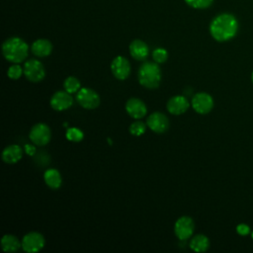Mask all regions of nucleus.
Instances as JSON below:
<instances>
[{
	"label": "nucleus",
	"mask_w": 253,
	"mask_h": 253,
	"mask_svg": "<svg viewBox=\"0 0 253 253\" xmlns=\"http://www.w3.org/2000/svg\"><path fill=\"white\" fill-rule=\"evenodd\" d=\"M50 107L54 110V111H65L67 109H69L72 104H73V98L71 96L70 93H68L67 91H57L55 93H53V95L50 98L49 101Z\"/></svg>",
	"instance_id": "12"
},
{
	"label": "nucleus",
	"mask_w": 253,
	"mask_h": 253,
	"mask_svg": "<svg viewBox=\"0 0 253 253\" xmlns=\"http://www.w3.org/2000/svg\"><path fill=\"white\" fill-rule=\"evenodd\" d=\"M31 49L34 55L38 57H45L51 53L52 44L46 39H39L32 43Z\"/></svg>",
	"instance_id": "17"
},
{
	"label": "nucleus",
	"mask_w": 253,
	"mask_h": 253,
	"mask_svg": "<svg viewBox=\"0 0 253 253\" xmlns=\"http://www.w3.org/2000/svg\"><path fill=\"white\" fill-rule=\"evenodd\" d=\"M195 229V222L192 217L183 215L174 224V233L180 240H187L192 237Z\"/></svg>",
	"instance_id": "9"
},
{
	"label": "nucleus",
	"mask_w": 253,
	"mask_h": 253,
	"mask_svg": "<svg viewBox=\"0 0 253 253\" xmlns=\"http://www.w3.org/2000/svg\"><path fill=\"white\" fill-rule=\"evenodd\" d=\"M76 101L82 108L93 110L100 105L101 98L95 90L88 87H81L76 93Z\"/></svg>",
	"instance_id": "4"
},
{
	"label": "nucleus",
	"mask_w": 253,
	"mask_h": 253,
	"mask_svg": "<svg viewBox=\"0 0 253 253\" xmlns=\"http://www.w3.org/2000/svg\"><path fill=\"white\" fill-rule=\"evenodd\" d=\"M191 105L195 112L201 115H206L212 110L213 99L210 94L206 92H200L193 96L191 100Z\"/></svg>",
	"instance_id": "8"
},
{
	"label": "nucleus",
	"mask_w": 253,
	"mask_h": 253,
	"mask_svg": "<svg viewBox=\"0 0 253 253\" xmlns=\"http://www.w3.org/2000/svg\"><path fill=\"white\" fill-rule=\"evenodd\" d=\"M1 248L4 252L13 253L18 251L22 247V242L13 234H5L1 238Z\"/></svg>",
	"instance_id": "19"
},
{
	"label": "nucleus",
	"mask_w": 253,
	"mask_h": 253,
	"mask_svg": "<svg viewBox=\"0 0 253 253\" xmlns=\"http://www.w3.org/2000/svg\"><path fill=\"white\" fill-rule=\"evenodd\" d=\"M186 4L195 9H206L210 7L213 0H185Z\"/></svg>",
	"instance_id": "26"
},
{
	"label": "nucleus",
	"mask_w": 253,
	"mask_h": 253,
	"mask_svg": "<svg viewBox=\"0 0 253 253\" xmlns=\"http://www.w3.org/2000/svg\"><path fill=\"white\" fill-rule=\"evenodd\" d=\"M65 136L69 141L80 142L84 137V133L81 129H79L77 127H68L66 130Z\"/></svg>",
	"instance_id": "22"
},
{
	"label": "nucleus",
	"mask_w": 253,
	"mask_h": 253,
	"mask_svg": "<svg viewBox=\"0 0 253 253\" xmlns=\"http://www.w3.org/2000/svg\"><path fill=\"white\" fill-rule=\"evenodd\" d=\"M29 137L34 144L38 146H43L49 142L51 137V131L47 125L43 123H39L32 126Z\"/></svg>",
	"instance_id": "7"
},
{
	"label": "nucleus",
	"mask_w": 253,
	"mask_h": 253,
	"mask_svg": "<svg viewBox=\"0 0 253 253\" xmlns=\"http://www.w3.org/2000/svg\"><path fill=\"white\" fill-rule=\"evenodd\" d=\"M146 126H147V125H145L143 122H141L139 120L134 121L129 126V132H130V134H132L134 136H140L145 132Z\"/></svg>",
	"instance_id": "23"
},
{
	"label": "nucleus",
	"mask_w": 253,
	"mask_h": 253,
	"mask_svg": "<svg viewBox=\"0 0 253 253\" xmlns=\"http://www.w3.org/2000/svg\"><path fill=\"white\" fill-rule=\"evenodd\" d=\"M25 152L29 155H34L35 152H36V148L32 144H26L25 145Z\"/></svg>",
	"instance_id": "28"
},
{
	"label": "nucleus",
	"mask_w": 253,
	"mask_h": 253,
	"mask_svg": "<svg viewBox=\"0 0 253 253\" xmlns=\"http://www.w3.org/2000/svg\"><path fill=\"white\" fill-rule=\"evenodd\" d=\"M64 90L70 94L77 93L81 89V83L75 76H68L63 82Z\"/></svg>",
	"instance_id": "21"
},
{
	"label": "nucleus",
	"mask_w": 253,
	"mask_h": 253,
	"mask_svg": "<svg viewBox=\"0 0 253 253\" xmlns=\"http://www.w3.org/2000/svg\"><path fill=\"white\" fill-rule=\"evenodd\" d=\"M129 53L135 60L143 61L149 54V48L143 41L133 40L129 44Z\"/></svg>",
	"instance_id": "15"
},
{
	"label": "nucleus",
	"mask_w": 253,
	"mask_h": 253,
	"mask_svg": "<svg viewBox=\"0 0 253 253\" xmlns=\"http://www.w3.org/2000/svg\"><path fill=\"white\" fill-rule=\"evenodd\" d=\"M23 74H24V68L18 63L12 64L7 70V75L12 80H18Z\"/></svg>",
	"instance_id": "24"
},
{
	"label": "nucleus",
	"mask_w": 253,
	"mask_h": 253,
	"mask_svg": "<svg viewBox=\"0 0 253 253\" xmlns=\"http://www.w3.org/2000/svg\"><path fill=\"white\" fill-rule=\"evenodd\" d=\"M190 248L197 253L206 252L210 247V240L204 234H197L190 240Z\"/></svg>",
	"instance_id": "20"
},
{
	"label": "nucleus",
	"mask_w": 253,
	"mask_h": 253,
	"mask_svg": "<svg viewBox=\"0 0 253 253\" xmlns=\"http://www.w3.org/2000/svg\"><path fill=\"white\" fill-rule=\"evenodd\" d=\"M189 107L190 103L188 99L183 95H176L171 97L166 104L167 111L175 116L184 114L189 109Z\"/></svg>",
	"instance_id": "13"
},
{
	"label": "nucleus",
	"mask_w": 253,
	"mask_h": 253,
	"mask_svg": "<svg viewBox=\"0 0 253 253\" xmlns=\"http://www.w3.org/2000/svg\"><path fill=\"white\" fill-rule=\"evenodd\" d=\"M238 31L236 18L229 13H222L212 19L210 25L211 36L216 42H227L235 37Z\"/></svg>",
	"instance_id": "1"
},
{
	"label": "nucleus",
	"mask_w": 253,
	"mask_h": 253,
	"mask_svg": "<svg viewBox=\"0 0 253 253\" xmlns=\"http://www.w3.org/2000/svg\"><path fill=\"white\" fill-rule=\"evenodd\" d=\"M251 237H252V239H253V231H252V233H251Z\"/></svg>",
	"instance_id": "30"
},
{
	"label": "nucleus",
	"mask_w": 253,
	"mask_h": 253,
	"mask_svg": "<svg viewBox=\"0 0 253 253\" xmlns=\"http://www.w3.org/2000/svg\"><path fill=\"white\" fill-rule=\"evenodd\" d=\"M251 80H252V83H253V72H252V74H251Z\"/></svg>",
	"instance_id": "29"
},
{
	"label": "nucleus",
	"mask_w": 253,
	"mask_h": 253,
	"mask_svg": "<svg viewBox=\"0 0 253 253\" xmlns=\"http://www.w3.org/2000/svg\"><path fill=\"white\" fill-rule=\"evenodd\" d=\"M146 125L153 132L163 133L169 127V120L164 114L160 112H153L148 116Z\"/></svg>",
	"instance_id": "11"
},
{
	"label": "nucleus",
	"mask_w": 253,
	"mask_h": 253,
	"mask_svg": "<svg viewBox=\"0 0 253 253\" xmlns=\"http://www.w3.org/2000/svg\"><path fill=\"white\" fill-rule=\"evenodd\" d=\"M23 156V149L18 144H11L6 146L1 154L2 160L7 164H15L21 160Z\"/></svg>",
	"instance_id": "16"
},
{
	"label": "nucleus",
	"mask_w": 253,
	"mask_h": 253,
	"mask_svg": "<svg viewBox=\"0 0 253 253\" xmlns=\"http://www.w3.org/2000/svg\"><path fill=\"white\" fill-rule=\"evenodd\" d=\"M152 58L156 63H164L168 58V52L163 47H157L152 51Z\"/></svg>",
	"instance_id": "25"
},
{
	"label": "nucleus",
	"mask_w": 253,
	"mask_h": 253,
	"mask_svg": "<svg viewBox=\"0 0 253 253\" xmlns=\"http://www.w3.org/2000/svg\"><path fill=\"white\" fill-rule=\"evenodd\" d=\"M137 79L139 84L146 89H156L161 82V69L158 63L145 61L143 62L137 72Z\"/></svg>",
	"instance_id": "3"
},
{
	"label": "nucleus",
	"mask_w": 253,
	"mask_h": 253,
	"mask_svg": "<svg viewBox=\"0 0 253 253\" xmlns=\"http://www.w3.org/2000/svg\"><path fill=\"white\" fill-rule=\"evenodd\" d=\"M129 61L122 55L116 56L111 63V71L119 80H126L130 74Z\"/></svg>",
	"instance_id": "10"
},
{
	"label": "nucleus",
	"mask_w": 253,
	"mask_h": 253,
	"mask_svg": "<svg viewBox=\"0 0 253 253\" xmlns=\"http://www.w3.org/2000/svg\"><path fill=\"white\" fill-rule=\"evenodd\" d=\"M24 75L31 82H40L45 76L44 66L36 58L29 59L24 64Z\"/></svg>",
	"instance_id": "5"
},
{
	"label": "nucleus",
	"mask_w": 253,
	"mask_h": 253,
	"mask_svg": "<svg viewBox=\"0 0 253 253\" xmlns=\"http://www.w3.org/2000/svg\"><path fill=\"white\" fill-rule=\"evenodd\" d=\"M2 53L6 60L12 63H21L29 54V45L21 38L12 37L3 42Z\"/></svg>",
	"instance_id": "2"
},
{
	"label": "nucleus",
	"mask_w": 253,
	"mask_h": 253,
	"mask_svg": "<svg viewBox=\"0 0 253 253\" xmlns=\"http://www.w3.org/2000/svg\"><path fill=\"white\" fill-rule=\"evenodd\" d=\"M43 180L44 183L46 184V186L52 190H57L60 188L61 184H62V178L61 175L59 173L58 170L54 169V168H50L47 169L44 172L43 175Z\"/></svg>",
	"instance_id": "18"
},
{
	"label": "nucleus",
	"mask_w": 253,
	"mask_h": 253,
	"mask_svg": "<svg viewBox=\"0 0 253 253\" xmlns=\"http://www.w3.org/2000/svg\"><path fill=\"white\" fill-rule=\"evenodd\" d=\"M126 111L132 119L139 120L146 115L147 108L142 100L138 98H130L126 103Z\"/></svg>",
	"instance_id": "14"
},
{
	"label": "nucleus",
	"mask_w": 253,
	"mask_h": 253,
	"mask_svg": "<svg viewBox=\"0 0 253 253\" xmlns=\"http://www.w3.org/2000/svg\"><path fill=\"white\" fill-rule=\"evenodd\" d=\"M236 232L241 236H246L250 233V226L246 223H239L236 226Z\"/></svg>",
	"instance_id": "27"
},
{
	"label": "nucleus",
	"mask_w": 253,
	"mask_h": 253,
	"mask_svg": "<svg viewBox=\"0 0 253 253\" xmlns=\"http://www.w3.org/2000/svg\"><path fill=\"white\" fill-rule=\"evenodd\" d=\"M22 249L27 253H36L41 251L44 244L45 239L43 235L37 231H31L24 235L22 239Z\"/></svg>",
	"instance_id": "6"
}]
</instances>
